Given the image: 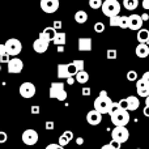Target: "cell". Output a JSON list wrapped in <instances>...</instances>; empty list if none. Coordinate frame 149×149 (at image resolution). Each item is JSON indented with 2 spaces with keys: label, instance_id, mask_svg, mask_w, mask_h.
Listing matches in <instances>:
<instances>
[{
  "label": "cell",
  "instance_id": "1",
  "mask_svg": "<svg viewBox=\"0 0 149 149\" xmlns=\"http://www.w3.org/2000/svg\"><path fill=\"white\" fill-rule=\"evenodd\" d=\"M111 103H113V100L107 95V92H106V90H102V92L100 93V95L94 100L93 106H94V110H97L98 113H101L103 115V114L109 113Z\"/></svg>",
  "mask_w": 149,
  "mask_h": 149
},
{
  "label": "cell",
  "instance_id": "2",
  "mask_svg": "<svg viewBox=\"0 0 149 149\" xmlns=\"http://www.w3.org/2000/svg\"><path fill=\"white\" fill-rule=\"evenodd\" d=\"M49 97L52 98V100H58V101L67 100V92H65V89H64V82H60V81L51 82Z\"/></svg>",
  "mask_w": 149,
  "mask_h": 149
},
{
  "label": "cell",
  "instance_id": "3",
  "mask_svg": "<svg viewBox=\"0 0 149 149\" xmlns=\"http://www.w3.org/2000/svg\"><path fill=\"white\" fill-rule=\"evenodd\" d=\"M101 9H102L103 15L106 17H111V16L119 15V12H120V4H119L118 0H105V1H102Z\"/></svg>",
  "mask_w": 149,
  "mask_h": 149
},
{
  "label": "cell",
  "instance_id": "4",
  "mask_svg": "<svg viewBox=\"0 0 149 149\" xmlns=\"http://www.w3.org/2000/svg\"><path fill=\"white\" fill-rule=\"evenodd\" d=\"M110 118L114 126H127L130 123V113L127 110H122V109L111 114Z\"/></svg>",
  "mask_w": 149,
  "mask_h": 149
},
{
  "label": "cell",
  "instance_id": "5",
  "mask_svg": "<svg viewBox=\"0 0 149 149\" xmlns=\"http://www.w3.org/2000/svg\"><path fill=\"white\" fill-rule=\"evenodd\" d=\"M4 46H5L7 54H9L10 56H17V55L21 52V50H22V43L16 38L8 39V41L4 43Z\"/></svg>",
  "mask_w": 149,
  "mask_h": 149
},
{
  "label": "cell",
  "instance_id": "6",
  "mask_svg": "<svg viewBox=\"0 0 149 149\" xmlns=\"http://www.w3.org/2000/svg\"><path fill=\"white\" fill-rule=\"evenodd\" d=\"M130 137V132L126 128V126H115V128L111 131V139L116 140L119 143H126Z\"/></svg>",
  "mask_w": 149,
  "mask_h": 149
},
{
  "label": "cell",
  "instance_id": "7",
  "mask_svg": "<svg viewBox=\"0 0 149 149\" xmlns=\"http://www.w3.org/2000/svg\"><path fill=\"white\" fill-rule=\"evenodd\" d=\"M18 92H20V95L22 98H26V100H29V98H33L34 95H36V85L33 84V82H22V84L20 85V88H18Z\"/></svg>",
  "mask_w": 149,
  "mask_h": 149
},
{
  "label": "cell",
  "instance_id": "8",
  "mask_svg": "<svg viewBox=\"0 0 149 149\" xmlns=\"http://www.w3.org/2000/svg\"><path fill=\"white\" fill-rule=\"evenodd\" d=\"M77 72L76 67L72 63L68 64H58V77L59 79H67L70 76H74Z\"/></svg>",
  "mask_w": 149,
  "mask_h": 149
},
{
  "label": "cell",
  "instance_id": "9",
  "mask_svg": "<svg viewBox=\"0 0 149 149\" xmlns=\"http://www.w3.org/2000/svg\"><path fill=\"white\" fill-rule=\"evenodd\" d=\"M21 139H22V143L25 145H29V147H31V145H36L37 143H38V132L34 131V130L29 128L26 130V131L22 132V136H21Z\"/></svg>",
  "mask_w": 149,
  "mask_h": 149
},
{
  "label": "cell",
  "instance_id": "10",
  "mask_svg": "<svg viewBox=\"0 0 149 149\" xmlns=\"http://www.w3.org/2000/svg\"><path fill=\"white\" fill-rule=\"evenodd\" d=\"M7 64H8V73L17 74L24 70V62L20 58H12V59H9V62Z\"/></svg>",
  "mask_w": 149,
  "mask_h": 149
},
{
  "label": "cell",
  "instance_id": "11",
  "mask_svg": "<svg viewBox=\"0 0 149 149\" xmlns=\"http://www.w3.org/2000/svg\"><path fill=\"white\" fill-rule=\"evenodd\" d=\"M41 9L45 13H55L59 9V0H41Z\"/></svg>",
  "mask_w": 149,
  "mask_h": 149
},
{
  "label": "cell",
  "instance_id": "12",
  "mask_svg": "<svg viewBox=\"0 0 149 149\" xmlns=\"http://www.w3.org/2000/svg\"><path fill=\"white\" fill-rule=\"evenodd\" d=\"M49 46H50V42L45 41V39L39 38V37L33 42V50L36 52H38V54H43V52H46L47 49H49Z\"/></svg>",
  "mask_w": 149,
  "mask_h": 149
},
{
  "label": "cell",
  "instance_id": "13",
  "mask_svg": "<svg viewBox=\"0 0 149 149\" xmlns=\"http://www.w3.org/2000/svg\"><path fill=\"white\" fill-rule=\"evenodd\" d=\"M143 24H144V21L141 20L140 15L128 16V29H131V30H139L143 26Z\"/></svg>",
  "mask_w": 149,
  "mask_h": 149
},
{
  "label": "cell",
  "instance_id": "14",
  "mask_svg": "<svg viewBox=\"0 0 149 149\" xmlns=\"http://www.w3.org/2000/svg\"><path fill=\"white\" fill-rule=\"evenodd\" d=\"M86 122L90 126H98L102 122V114L98 113L97 110H92L86 114Z\"/></svg>",
  "mask_w": 149,
  "mask_h": 149
},
{
  "label": "cell",
  "instance_id": "15",
  "mask_svg": "<svg viewBox=\"0 0 149 149\" xmlns=\"http://www.w3.org/2000/svg\"><path fill=\"white\" fill-rule=\"evenodd\" d=\"M136 92H137V94H139L140 97L145 98L147 95H149V86L145 84L143 79L136 80Z\"/></svg>",
  "mask_w": 149,
  "mask_h": 149
},
{
  "label": "cell",
  "instance_id": "16",
  "mask_svg": "<svg viewBox=\"0 0 149 149\" xmlns=\"http://www.w3.org/2000/svg\"><path fill=\"white\" fill-rule=\"evenodd\" d=\"M79 51H92V38L90 37H82L79 39Z\"/></svg>",
  "mask_w": 149,
  "mask_h": 149
},
{
  "label": "cell",
  "instance_id": "17",
  "mask_svg": "<svg viewBox=\"0 0 149 149\" xmlns=\"http://www.w3.org/2000/svg\"><path fill=\"white\" fill-rule=\"evenodd\" d=\"M56 31H58V30H55L52 26H49V28L43 29V31H41V33H39V38L45 39V41L51 42L52 38L55 37V34H56Z\"/></svg>",
  "mask_w": 149,
  "mask_h": 149
},
{
  "label": "cell",
  "instance_id": "18",
  "mask_svg": "<svg viewBox=\"0 0 149 149\" xmlns=\"http://www.w3.org/2000/svg\"><path fill=\"white\" fill-rule=\"evenodd\" d=\"M135 52H136V56L137 58H141V59H144V58H147L149 55V46L147 43H139L136 47V50H135Z\"/></svg>",
  "mask_w": 149,
  "mask_h": 149
},
{
  "label": "cell",
  "instance_id": "19",
  "mask_svg": "<svg viewBox=\"0 0 149 149\" xmlns=\"http://www.w3.org/2000/svg\"><path fill=\"white\" fill-rule=\"evenodd\" d=\"M65 41H67V36H65L64 31H56V34H55V37L52 38L51 42L55 46H64Z\"/></svg>",
  "mask_w": 149,
  "mask_h": 149
},
{
  "label": "cell",
  "instance_id": "20",
  "mask_svg": "<svg viewBox=\"0 0 149 149\" xmlns=\"http://www.w3.org/2000/svg\"><path fill=\"white\" fill-rule=\"evenodd\" d=\"M74 80H76L79 84H86L88 80H89V73L84 70L77 71L76 74H74Z\"/></svg>",
  "mask_w": 149,
  "mask_h": 149
},
{
  "label": "cell",
  "instance_id": "21",
  "mask_svg": "<svg viewBox=\"0 0 149 149\" xmlns=\"http://www.w3.org/2000/svg\"><path fill=\"white\" fill-rule=\"evenodd\" d=\"M127 103H128V111L137 110L139 106H140V101L137 100V97H135V95H130V97H127Z\"/></svg>",
  "mask_w": 149,
  "mask_h": 149
},
{
  "label": "cell",
  "instance_id": "22",
  "mask_svg": "<svg viewBox=\"0 0 149 149\" xmlns=\"http://www.w3.org/2000/svg\"><path fill=\"white\" fill-rule=\"evenodd\" d=\"M74 21L77 24H85L88 21V13L85 10H77L74 13Z\"/></svg>",
  "mask_w": 149,
  "mask_h": 149
},
{
  "label": "cell",
  "instance_id": "23",
  "mask_svg": "<svg viewBox=\"0 0 149 149\" xmlns=\"http://www.w3.org/2000/svg\"><path fill=\"white\" fill-rule=\"evenodd\" d=\"M148 37H149V30H148V29H143V28H140L139 30H137V36H136V38H137V41H139V43H143V42L145 43V41L148 39Z\"/></svg>",
  "mask_w": 149,
  "mask_h": 149
},
{
  "label": "cell",
  "instance_id": "24",
  "mask_svg": "<svg viewBox=\"0 0 149 149\" xmlns=\"http://www.w3.org/2000/svg\"><path fill=\"white\" fill-rule=\"evenodd\" d=\"M123 5L127 10H135L139 7V0H123Z\"/></svg>",
  "mask_w": 149,
  "mask_h": 149
},
{
  "label": "cell",
  "instance_id": "25",
  "mask_svg": "<svg viewBox=\"0 0 149 149\" xmlns=\"http://www.w3.org/2000/svg\"><path fill=\"white\" fill-rule=\"evenodd\" d=\"M118 26L120 29H128V16H120Z\"/></svg>",
  "mask_w": 149,
  "mask_h": 149
},
{
  "label": "cell",
  "instance_id": "26",
  "mask_svg": "<svg viewBox=\"0 0 149 149\" xmlns=\"http://www.w3.org/2000/svg\"><path fill=\"white\" fill-rule=\"evenodd\" d=\"M102 5V0H89V7L92 9H100Z\"/></svg>",
  "mask_w": 149,
  "mask_h": 149
},
{
  "label": "cell",
  "instance_id": "27",
  "mask_svg": "<svg viewBox=\"0 0 149 149\" xmlns=\"http://www.w3.org/2000/svg\"><path fill=\"white\" fill-rule=\"evenodd\" d=\"M72 64L76 67V70L77 71H81V70H84V65H85V62L82 59H76V60H73L72 62Z\"/></svg>",
  "mask_w": 149,
  "mask_h": 149
},
{
  "label": "cell",
  "instance_id": "28",
  "mask_svg": "<svg viewBox=\"0 0 149 149\" xmlns=\"http://www.w3.org/2000/svg\"><path fill=\"white\" fill-rule=\"evenodd\" d=\"M106 56H107L109 60H114L118 58V51L116 50H107L106 51Z\"/></svg>",
  "mask_w": 149,
  "mask_h": 149
},
{
  "label": "cell",
  "instance_id": "29",
  "mask_svg": "<svg viewBox=\"0 0 149 149\" xmlns=\"http://www.w3.org/2000/svg\"><path fill=\"white\" fill-rule=\"evenodd\" d=\"M94 31L95 33H103V31H105V24L103 22H95L94 24Z\"/></svg>",
  "mask_w": 149,
  "mask_h": 149
},
{
  "label": "cell",
  "instance_id": "30",
  "mask_svg": "<svg viewBox=\"0 0 149 149\" xmlns=\"http://www.w3.org/2000/svg\"><path fill=\"white\" fill-rule=\"evenodd\" d=\"M110 18V26H118L119 25V20H120V16L116 15V16H111Z\"/></svg>",
  "mask_w": 149,
  "mask_h": 149
},
{
  "label": "cell",
  "instance_id": "31",
  "mask_svg": "<svg viewBox=\"0 0 149 149\" xmlns=\"http://www.w3.org/2000/svg\"><path fill=\"white\" fill-rule=\"evenodd\" d=\"M127 80L128 81H136L137 80V72L136 71H130V72H127Z\"/></svg>",
  "mask_w": 149,
  "mask_h": 149
},
{
  "label": "cell",
  "instance_id": "32",
  "mask_svg": "<svg viewBox=\"0 0 149 149\" xmlns=\"http://www.w3.org/2000/svg\"><path fill=\"white\" fill-rule=\"evenodd\" d=\"M118 106H119V109H122V110H127V111H128V103H127V98H123V100L119 101Z\"/></svg>",
  "mask_w": 149,
  "mask_h": 149
},
{
  "label": "cell",
  "instance_id": "33",
  "mask_svg": "<svg viewBox=\"0 0 149 149\" xmlns=\"http://www.w3.org/2000/svg\"><path fill=\"white\" fill-rule=\"evenodd\" d=\"M68 139L64 136V135H62V136L59 137V140H58V144L60 145V147H65V145H68Z\"/></svg>",
  "mask_w": 149,
  "mask_h": 149
},
{
  "label": "cell",
  "instance_id": "34",
  "mask_svg": "<svg viewBox=\"0 0 149 149\" xmlns=\"http://www.w3.org/2000/svg\"><path fill=\"white\" fill-rule=\"evenodd\" d=\"M9 59H10V55L9 54H3V55H0V63H8L9 62Z\"/></svg>",
  "mask_w": 149,
  "mask_h": 149
},
{
  "label": "cell",
  "instance_id": "35",
  "mask_svg": "<svg viewBox=\"0 0 149 149\" xmlns=\"http://www.w3.org/2000/svg\"><path fill=\"white\" fill-rule=\"evenodd\" d=\"M7 140H8V135L4 131H0V144H4Z\"/></svg>",
  "mask_w": 149,
  "mask_h": 149
},
{
  "label": "cell",
  "instance_id": "36",
  "mask_svg": "<svg viewBox=\"0 0 149 149\" xmlns=\"http://www.w3.org/2000/svg\"><path fill=\"white\" fill-rule=\"evenodd\" d=\"M110 145H111V147H113L114 149H120L122 143L116 141V140H111V141H110Z\"/></svg>",
  "mask_w": 149,
  "mask_h": 149
},
{
  "label": "cell",
  "instance_id": "37",
  "mask_svg": "<svg viewBox=\"0 0 149 149\" xmlns=\"http://www.w3.org/2000/svg\"><path fill=\"white\" fill-rule=\"evenodd\" d=\"M45 127H46L47 131H51V130H54L55 124H54V122H52V120H47L46 124H45Z\"/></svg>",
  "mask_w": 149,
  "mask_h": 149
},
{
  "label": "cell",
  "instance_id": "38",
  "mask_svg": "<svg viewBox=\"0 0 149 149\" xmlns=\"http://www.w3.org/2000/svg\"><path fill=\"white\" fill-rule=\"evenodd\" d=\"M90 93H92V90H90V88H82V90H81V94L84 95V97H89L90 95Z\"/></svg>",
  "mask_w": 149,
  "mask_h": 149
},
{
  "label": "cell",
  "instance_id": "39",
  "mask_svg": "<svg viewBox=\"0 0 149 149\" xmlns=\"http://www.w3.org/2000/svg\"><path fill=\"white\" fill-rule=\"evenodd\" d=\"M63 135H64V136L68 139V141H71V140L73 139V132L72 131H64V132H63Z\"/></svg>",
  "mask_w": 149,
  "mask_h": 149
},
{
  "label": "cell",
  "instance_id": "40",
  "mask_svg": "<svg viewBox=\"0 0 149 149\" xmlns=\"http://www.w3.org/2000/svg\"><path fill=\"white\" fill-rule=\"evenodd\" d=\"M45 149H64V147H60L59 144H49Z\"/></svg>",
  "mask_w": 149,
  "mask_h": 149
},
{
  "label": "cell",
  "instance_id": "41",
  "mask_svg": "<svg viewBox=\"0 0 149 149\" xmlns=\"http://www.w3.org/2000/svg\"><path fill=\"white\" fill-rule=\"evenodd\" d=\"M141 79L144 80V82H145V84H147L148 86H149V71H147V72H145L144 74H143V77H141Z\"/></svg>",
  "mask_w": 149,
  "mask_h": 149
},
{
  "label": "cell",
  "instance_id": "42",
  "mask_svg": "<svg viewBox=\"0 0 149 149\" xmlns=\"http://www.w3.org/2000/svg\"><path fill=\"white\" fill-rule=\"evenodd\" d=\"M141 7L144 8L145 10H149V0H143V1H141Z\"/></svg>",
  "mask_w": 149,
  "mask_h": 149
},
{
  "label": "cell",
  "instance_id": "43",
  "mask_svg": "<svg viewBox=\"0 0 149 149\" xmlns=\"http://www.w3.org/2000/svg\"><path fill=\"white\" fill-rule=\"evenodd\" d=\"M52 28L55 29V30H58V29L62 28V21H54V26Z\"/></svg>",
  "mask_w": 149,
  "mask_h": 149
},
{
  "label": "cell",
  "instance_id": "44",
  "mask_svg": "<svg viewBox=\"0 0 149 149\" xmlns=\"http://www.w3.org/2000/svg\"><path fill=\"white\" fill-rule=\"evenodd\" d=\"M31 114H39V106H31Z\"/></svg>",
  "mask_w": 149,
  "mask_h": 149
},
{
  "label": "cell",
  "instance_id": "45",
  "mask_svg": "<svg viewBox=\"0 0 149 149\" xmlns=\"http://www.w3.org/2000/svg\"><path fill=\"white\" fill-rule=\"evenodd\" d=\"M143 114H144L147 118H149V106H145L144 110H143Z\"/></svg>",
  "mask_w": 149,
  "mask_h": 149
},
{
  "label": "cell",
  "instance_id": "46",
  "mask_svg": "<svg viewBox=\"0 0 149 149\" xmlns=\"http://www.w3.org/2000/svg\"><path fill=\"white\" fill-rule=\"evenodd\" d=\"M140 17H141L143 21H148V20H149V15H148V13H143Z\"/></svg>",
  "mask_w": 149,
  "mask_h": 149
},
{
  "label": "cell",
  "instance_id": "47",
  "mask_svg": "<svg viewBox=\"0 0 149 149\" xmlns=\"http://www.w3.org/2000/svg\"><path fill=\"white\" fill-rule=\"evenodd\" d=\"M74 81H76V80L73 79V76H70V77H67V82H68V84H70V85H72Z\"/></svg>",
  "mask_w": 149,
  "mask_h": 149
},
{
  "label": "cell",
  "instance_id": "48",
  "mask_svg": "<svg viewBox=\"0 0 149 149\" xmlns=\"http://www.w3.org/2000/svg\"><path fill=\"white\" fill-rule=\"evenodd\" d=\"M76 144L77 145H82V144H84V139H82V137H77V139H76Z\"/></svg>",
  "mask_w": 149,
  "mask_h": 149
},
{
  "label": "cell",
  "instance_id": "49",
  "mask_svg": "<svg viewBox=\"0 0 149 149\" xmlns=\"http://www.w3.org/2000/svg\"><path fill=\"white\" fill-rule=\"evenodd\" d=\"M5 52H7V51H5V46H4V45L0 43V55L5 54Z\"/></svg>",
  "mask_w": 149,
  "mask_h": 149
},
{
  "label": "cell",
  "instance_id": "50",
  "mask_svg": "<svg viewBox=\"0 0 149 149\" xmlns=\"http://www.w3.org/2000/svg\"><path fill=\"white\" fill-rule=\"evenodd\" d=\"M101 149H114V148L111 147L110 144H105V145H102V148H101Z\"/></svg>",
  "mask_w": 149,
  "mask_h": 149
},
{
  "label": "cell",
  "instance_id": "51",
  "mask_svg": "<svg viewBox=\"0 0 149 149\" xmlns=\"http://www.w3.org/2000/svg\"><path fill=\"white\" fill-rule=\"evenodd\" d=\"M58 51L63 52V51H64V47H63V46H58Z\"/></svg>",
  "mask_w": 149,
  "mask_h": 149
},
{
  "label": "cell",
  "instance_id": "52",
  "mask_svg": "<svg viewBox=\"0 0 149 149\" xmlns=\"http://www.w3.org/2000/svg\"><path fill=\"white\" fill-rule=\"evenodd\" d=\"M145 106H149V95L145 97Z\"/></svg>",
  "mask_w": 149,
  "mask_h": 149
},
{
  "label": "cell",
  "instance_id": "53",
  "mask_svg": "<svg viewBox=\"0 0 149 149\" xmlns=\"http://www.w3.org/2000/svg\"><path fill=\"white\" fill-rule=\"evenodd\" d=\"M145 43H147L148 46H149V37H148V39H147V41H145Z\"/></svg>",
  "mask_w": 149,
  "mask_h": 149
},
{
  "label": "cell",
  "instance_id": "54",
  "mask_svg": "<svg viewBox=\"0 0 149 149\" xmlns=\"http://www.w3.org/2000/svg\"><path fill=\"white\" fill-rule=\"evenodd\" d=\"M0 71H1V63H0Z\"/></svg>",
  "mask_w": 149,
  "mask_h": 149
},
{
  "label": "cell",
  "instance_id": "55",
  "mask_svg": "<svg viewBox=\"0 0 149 149\" xmlns=\"http://www.w3.org/2000/svg\"><path fill=\"white\" fill-rule=\"evenodd\" d=\"M136 149H141V148H136Z\"/></svg>",
  "mask_w": 149,
  "mask_h": 149
}]
</instances>
